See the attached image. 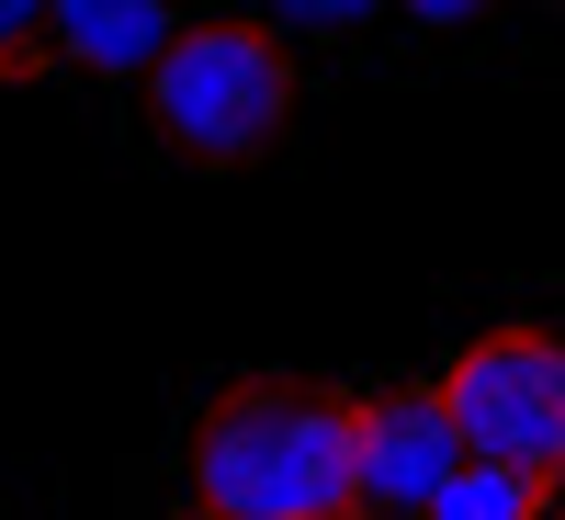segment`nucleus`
Masks as SVG:
<instances>
[{
  "label": "nucleus",
  "instance_id": "f03ea898",
  "mask_svg": "<svg viewBox=\"0 0 565 520\" xmlns=\"http://www.w3.org/2000/svg\"><path fill=\"white\" fill-rule=\"evenodd\" d=\"M148 114L181 159L204 170H238L260 159L282 114H295V68H282V34L271 23H181L148 68Z\"/></svg>",
  "mask_w": 565,
  "mask_h": 520
},
{
  "label": "nucleus",
  "instance_id": "0eeeda50",
  "mask_svg": "<svg viewBox=\"0 0 565 520\" xmlns=\"http://www.w3.org/2000/svg\"><path fill=\"white\" fill-rule=\"evenodd\" d=\"M34 45H45V12H23V0H12V12H0V68H23Z\"/></svg>",
  "mask_w": 565,
  "mask_h": 520
},
{
  "label": "nucleus",
  "instance_id": "f257e3e1",
  "mask_svg": "<svg viewBox=\"0 0 565 520\" xmlns=\"http://www.w3.org/2000/svg\"><path fill=\"white\" fill-rule=\"evenodd\" d=\"M204 520H351V396L328 385H226L193 418Z\"/></svg>",
  "mask_w": 565,
  "mask_h": 520
},
{
  "label": "nucleus",
  "instance_id": "20e7f679",
  "mask_svg": "<svg viewBox=\"0 0 565 520\" xmlns=\"http://www.w3.org/2000/svg\"><path fill=\"white\" fill-rule=\"evenodd\" d=\"M463 476V442L430 385L407 396H362L351 407V509H385V520H418L441 487Z\"/></svg>",
  "mask_w": 565,
  "mask_h": 520
},
{
  "label": "nucleus",
  "instance_id": "423d86ee",
  "mask_svg": "<svg viewBox=\"0 0 565 520\" xmlns=\"http://www.w3.org/2000/svg\"><path fill=\"white\" fill-rule=\"evenodd\" d=\"M430 520H543V487L532 476H498V464H463V476L430 498Z\"/></svg>",
  "mask_w": 565,
  "mask_h": 520
},
{
  "label": "nucleus",
  "instance_id": "39448f33",
  "mask_svg": "<svg viewBox=\"0 0 565 520\" xmlns=\"http://www.w3.org/2000/svg\"><path fill=\"white\" fill-rule=\"evenodd\" d=\"M181 23L159 12V0H68V12H45V45L79 68H159V45Z\"/></svg>",
  "mask_w": 565,
  "mask_h": 520
},
{
  "label": "nucleus",
  "instance_id": "7ed1b4c3",
  "mask_svg": "<svg viewBox=\"0 0 565 520\" xmlns=\"http://www.w3.org/2000/svg\"><path fill=\"white\" fill-rule=\"evenodd\" d=\"M441 418L463 464H498V476H565V340L554 328H487L441 362Z\"/></svg>",
  "mask_w": 565,
  "mask_h": 520
}]
</instances>
